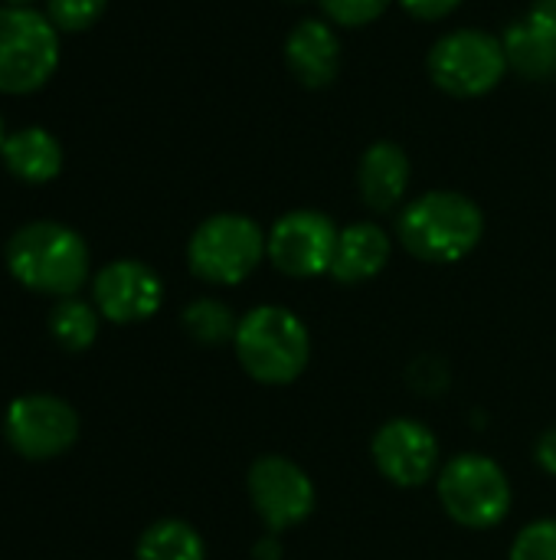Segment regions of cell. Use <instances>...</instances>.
Wrapping results in <instances>:
<instances>
[{
  "label": "cell",
  "mask_w": 556,
  "mask_h": 560,
  "mask_svg": "<svg viewBox=\"0 0 556 560\" xmlns=\"http://www.w3.org/2000/svg\"><path fill=\"white\" fill-rule=\"evenodd\" d=\"M7 272L29 292L69 299L92 272V256L85 240L56 220H33L20 226L3 249Z\"/></svg>",
  "instance_id": "1"
},
{
  "label": "cell",
  "mask_w": 556,
  "mask_h": 560,
  "mask_svg": "<svg viewBox=\"0 0 556 560\" xmlns=\"http://www.w3.org/2000/svg\"><path fill=\"white\" fill-rule=\"evenodd\" d=\"M485 233L482 207L459 190H429L410 200L397 220L400 246L433 266H449L475 253Z\"/></svg>",
  "instance_id": "2"
},
{
  "label": "cell",
  "mask_w": 556,
  "mask_h": 560,
  "mask_svg": "<svg viewBox=\"0 0 556 560\" xmlns=\"http://www.w3.org/2000/svg\"><path fill=\"white\" fill-rule=\"evenodd\" d=\"M233 348L239 368L265 387L295 384L311 361V335L305 322L282 305H259L246 312Z\"/></svg>",
  "instance_id": "3"
},
{
  "label": "cell",
  "mask_w": 556,
  "mask_h": 560,
  "mask_svg": "<svg viewBox=\"0 0 556 560\" xmlns=\"http://www.w3.org/2000/svg\"><path fill=\"white\" fill-rule=\"evenodd\" d=\"M269 233L246 213H213L206 217L190 243L187 266L200 282L210 285H239L265 259Z\"/></svg>",
  "instance_id": "4"
},
{
  "label": "cell",
  "mask_w": 556,
  "mask_h": 560,
  "mask_svg": "<svg viewBox=\"0 0 556 560\" xmlns=\"http://www.w3.org/2000/svg\"><path fill=\"white\" fill-rule=\"evenodd\" d=\"M436 492L446 515L472 532L498 528L511 515V482L508 472L482 453H462L449 459L436 476Z\"/></svg>",
  "instance_id": "5"
},
{
  "label": "cell",
  "mask_w": 556,
  "mask_h": 560,
  "mask_svg": "<svg viewBox=\"0 0 556 560\" xmlns=\"http://www.w3.org/2000/svg\"><path fill=\"white\" fill-rule=\"evenodd\" d=\"M59 69V30L36 7L0 3V92L29 95Z\"/></svg>",
  "instance_id": "6"
},
{
  "label": "cell",
  "mask_w": 556,
  "mask_h": 560,
  "mask_svg": "<svg viewBox=\"0 0 556 560\" xmlns=\"http://www.w3.org/2000/svg\"><path fill=\"white\" fill-rule=\"evenodd\" d=\"M429 75L452 98H482L495 92L508 72L505 43L485 30H452L429 49Z\"/></svg>",
  "instance_id": "7"
},
{
  "label": "cell",
  "mask_w": 556,
  "mask_h": 560,
  "mask_svg": "<svg viewBox=\"0 0 556 560\" xmlns=\"http://www.w3.org/2000/svg\"><path fill=\"white\" fill-rule=\"evenodd\" d=\"M3 440L29 463L56 459L75 446L79 413L56 394H23L3 413Z\"/></svg>",
  "instance_id": "8"
},
{
  "label": "cell",
  "mask_w": 556,
  "mask_h": 560,
  "mask_svg": "<svg viewBox=\"0 0 556 560\" xmlns=\"http://www.w3.org/2000/svg\"><path fill=\"white\" fill-rule=\"evenodd\" d=\"M246 489H249V502H252L256 515L262 518V525L272 535L288 532V528L301 525L305 518H311L315 502H318L315 482L308 479V472L279 453L259 456L249 466Z\"/></svg>",
  "instance_id": "9"
},
{
  "label": "cell",
  "mask_w": 556,
  "mask_h": 560,
  "mask_svg": "<svg viewBox=\"0 0 556 560\" xmlns=\"http://www.w3.org/2000/svg\"><path fill=\"white\" fill-rule=\"evenodd\" d=\"M338 233L341 230L328 213L292 210L272 223L265 256L288 279H315L331 272Z\"/></svg>",
  "instance_id": "10"
},
{
  "label": "cell",
  "mask_w": 556,
  "mask_h": 560,
  "mask_svg": "<svg viewBox=\"0 0 556 560\" xmlns=\"http://www.w3.org/2000/svg\"><path fill=\"white\" fill-rule=\"evenodd\" d=\"M370 456L377 472L397 489H419L439 476V440L413 417L387 420L370 440Z\"/></svg>",
  "instance_id": "11"
},
{
  "label": "cell",
  "mask_w": 556,
  "mask_h": 560,
  "mask_svg": "<svg viewBox=\"0 0 556 560\" xmlns=\"http://www.w3.org/2000/svg\"><path fill=\"white\" fill-rule=\"evenodd\" d=\"M92 299L105 322L138 325L157 315L164 302L161 276L138 259H115L102 266L92 279Z\"/></svg>",
  "instance_id": "12"
},
{
  "label": "cell",
  "mask_w": 556,
  "mask_h": 560,
  "mask_svg": "<svg viewBox=\"0 0 556 560\" xmlns=\"http://www.w3.org/2000/svg\"><path fill=\"white\" fill-rule=\"evenodd\" d=\"M508 66L528 79L556 75V0H534L521 20H514L505 36Z\"/></svg>",
  "instance_id": "13"
},
{
  "label": "cell",
  "mask_w": 556,
  "mask_h": 560,
  "mask_svg": "<svg viewBox=\"0 0 556 560\" xmlns=\"http://www.w3.org/2000/svg\"><path fill=\"white\" fill-rule=\"evenodd\" d=\"M285 66L305 89H324L341 72V39L331 20H301L285 39Z\"/></svg>",
  "instance_id": "14"
},
{
  "label": "cell",
  "mask_w": 556,
  "mask_h": 560,
  "mask_svg": "<svg viewBox=\"0 0 556 560\" xmlns=\"http://www.w3.org/2000/svg\"><path fill=\"white\" fill-rule=\"evenodd\" d=\"M393 253V240L383 226L360 220L351 223L338 233V246H334V259H331V279L341 285H360L377 279Z\"/></svg>",
  "instance_id": "15"
},
{
  "label": "cell",
  "mask_w": 556,
  "mask_h": 560,
  "mask_svg": "<svg viewBox=\"0 0 556 560\" xmlns=\"http://www.w3.org/2000/svg\"><path fill=\"white\" fill-rule=\"evenodd\" d=\"M410 187V158L397 141H374L357 164V190L360 200L377 210L390 213L403 203Z\"/></svg>",
  "instance_id": "16"
},
{
  "label": "cell",
  "mask_w": 556,
  "mask_h": 560,
  "mask_svg": "<svg viewBox=\"0 0 556 560\" xmlns=\"http://www.w3.org/2000/svg\"><path fill=\"white\" fill-rule=\"evenodd\" d=\"M0 161L23 184H49L62 171V144L52 131L29 125L7 135L0 148Z\"/></svg>",
  "instance_id": "17"
},
{
  "label": "cell",
  "mask_w": 556,
  "mask_h": 560,
  "mask_svg": "<svg viewBox=\"0 0 556 560\" xmlns=\"http://www.w3.org/2000/svg\"><path fill=\"white\" fill-rule=\"evenodd\" d=\"M134 560H206V545L193 525L180 518H161L141 532Z\"/></svg>",
  "instance_id": "18"
},
{
  "label": "cell",
  "mask_w": 556,
  "mask_h": 560,
  "mask_svg": "<svg viewBox=\"0 0 556 560\" xmlns=\"http://www.w3.org/2000/svg\"><path fill=\"white\" fill-rule=\"evenodd\" d=\"M98 308L95 302H85V299H56L52 312H49V335L52 341L62 348V351H88L98 338Z\"/></svg>",
  "instance_id": "19"
},
{
  "label": "cell",
  "mask_w": 556,
  "mask_h": 560,
  "mask_svg": "<svg viewBox=\"0 0 556 560\" xmlns=\"http://www.w3.org/2000/svg\"><path fill=\"white\" fill-rule=\"evenodd\" d=\"M180 325L197 345H226L236 338L239 318L220 299H197L184 308Z\"/></svg>",
  "instance_id": "20"
},
{
  "label": "cell",
  "mask_w": 556,
  "mask_h": 560,
  "mask_svg": "<svg viewBox=\"0 0 556 560\" xmlns=\"http://www.w3.org/2000/svg\"><path fill=\"white\" fill-rule=\"evenodd\" d=\"M108 0H46V16L59 33H82L105 13Z\"/></svg>",
  "instance_id": "21"
},
{
  "label": "cell",
  "mask_w": 556,
  "mask_h": 560,
  "mask_svg": "<svg viewBox=\"0 0 556 560\" xmlns=\"http://www.w3.org/2000/svg\"><path fill=\"white\" fill-rule=\"evenodd\" d=\"M511 560H556V518L531 522L518 532L511 545Z\"/></svg>",
  "instance_id": "22"
},
{
  "label": "cell",
  "mask_w": 556,
  "mask_h": 560,
  "mask_svg": "<svg viewBox=\"0 0 556 560\" xmlns=\"http://www.w3.org/2000/svg\"><path fill=\"white\" fill-rule=\"evenodd\" d=\"M318 3H321L324 16L334 26L357 30V26H367V23L380 20L393 0H318Z\"/></svg>",
  "instance_id": "23"
},
{
  "label": "cell",
  "mask_w": 556,
  "mask_h": 560,
  "mask_svg": "<svg viewBox=\"0 0 556 560\" xmlns=\"http://www.w3.org/2000/svg\"><path fill=\"white\" fill-rule=\"evenodd\" d=\"M459 3H462V0H400V7H403L413 20H426V23L456 13Z\"/></svg>",
  "instance_id": "24"
},
{
  "label": "cell",
  "mask_w": 556,
  "mask_h": 560,
  "mask_svg": "<svg viewBox=\"0 0 556 560\" xmlns=\"http://www.w3.org/2000/svg\"><path fill=\"white\" fill-rule=\"evenodd\" d=\"M534 463L541 466V472L556 476V427H547L537 443H534Z\"/></svg>",
  "instance_id": "25"
},
{
  "label": "cell",
  "mask_w": 556,
  "mask_h": 560,
  "mask_svg": "<svg viewBox=\"0 0 556 560\" xmlns=\"http://www.w3.org/2000/svg\"><path fill=\"white\" fill-rule=\"evenodd\" d=\"M252 560H282V541L275 535H265L262 541H256Z\"/></svg>",
  "instance_id": "26"
},
{
  "label": "cell",
  "mask_w": 556,
  "mask_h": 560,
  "mask_svg": "<svg viewBox=\"0 0 556 560\" xmlns=\"http://www.w3.org/2000/svg\"><path fill=\"white\" fill-rule=\"evenodd\" d=\"M3 3H10V7H33V0H3Z\"/></svg>",
  "instance_id": "27"
},
{
  "label": "cell",
  "mask_w": 556,
  "mask_h": 560,
  "mask_svg": "<svg viewBox=\"0 0 556 560\" xmlns=\"http://www.w3.org/2000/svg\"><path fill=\"white\" fill-rule=\"evenodd\" d=\"M3 141H7V131H3V121H0V148H3Z\"/></svg>",
  "instance_id": "28"
}]
</instances>
